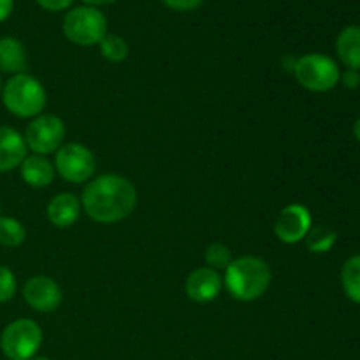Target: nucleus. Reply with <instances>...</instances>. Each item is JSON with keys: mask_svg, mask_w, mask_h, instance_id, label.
Listing matches in <instances>:
<instances>
[{"mask_svg": "<svg viewBox=\"0 0 360 360\" xmlns=\"http://www.w3.org/2000/svg\"><path fill=\"white\" fill-rule=\"evenodd\" d=\"M81 204L84 213L97 224H116L136 207V186L118 174L98 176L86 185Z\"/></svg>", "mask_w": 360, "mask_h": 360, "instance_id": "nucleus-1", "label": "nucleus"}, {"mask_svg": "<svg viewBox=\"0 0 360 360\" xmlns=\"http://www.w3.org/2000/svg\"><path fill=\"white\" fill-rule=\"evenodd\" d=\"M269 266L259 257H239L225 269V287L229 294L243 302L262 297L271 285Z\"/></svg>", "mask_w": 360, "mask_h": 360, "instance_id": "nucleus-2", "label": "nucleus"}, {"mask_svg": "<svg viewBox=\"0 0 360 360\" xmlns=\"http://www.w3.org/2000/svg\"><path fill=\"white\" fill-rule=\"evenodd\" d=\"M4 105L18 118H35L46 108V90L30 74H16L2 86Z\"/></svg>", "mask_w": 360, "mask_h": 360, "instance_id": "nucleus-3", "label": "nucleus"}, {"mask_svg": "<svg viewBox=\"0 0 360 360\" xmlns=\"http://www.w3.org/2000/svg\"><path fill=\"white\" fill-rule=\"evenodd\" d=\"M62 30L74 44L94 46L108 35V20L97 7L81 6L65 14Z\"/></svg>", "mask_w": 360, "mask_h": 360, "instance_id": "nucleus-4", "label": "nucleus"}, {"mask_svg": "<svg viewBox=\"0 0 360 360\" xmlns=\"http://www.w3.org/2000/svg\"><path fill=\"white\" fill-rule=\"evenodd\" d=\"M42 345V330L34 320L18 319L4 329L0 350L9 360H30Z\"/></svg>", "mask_w": 360, "mask_h": 360, "instance_id": "nucleus-5", "label": "nucleus"}, {"mask_svg": "<svg viewBox=\"0 0 360 360\" xmlns=\"http://www.w3.org/2000/svg\"><path fill=\"white\" fill-rule=\"evenodd\" d=\"M294 74L299 84L309 91H329L340 83V69L333 58L320 53H309L295 62Z\"/></svg>", "mask_w": 360, "mask_h": 360, "instance_id": "nucleus-6", "label": "nucleus"}, {"mask_svg": "<svg viewBox=\"0 0 360 360\" xmlns=\"http://www.w3.org/2000/svg\"><path fill=\"white\" fill-rule=\"evenodd\" d=\"M55 167L69 183H83L91 179L97 169L94 153L79 143H67L56 150Z\"/></svg>", "mask_w": 360, "mask_h": 360, "instance_id": "nucleus-7", "label": "nucleus"}, {"mask_svg": "<svg viewBox=\"0 0 360 360\" xmlns=\"http://www.w3.org/2000/svg\"><path fill=\"white\" fill-rule=\"evenodd\" d=\"M65 137V125L55 115L35 116L27 127L25 143L35 155H48L58 150Z\"/></svg>", "mask_w": 360, "mask_h": 360, "instance_id": "nucleus-8", "label": "nucleus"}, {"mask_svg": "<svg viewBox=\"0 0 360 360\" xmlns=\"http://www.w3.org/2000/svg\"><path fill=\"white\" fill-rule=\"evenodd\" d=\"M311 231V213L302 204H288L280 211L274 234L285 245H297Z\"/></svg>", "mask_w": 360, "mask_h": 360, "instance_id": "nucleus-9", "label": "nucleus"}, {"mask_svg": "<svg viewBox=\"0 0 360 360\" xmlns=\"http://www.w3.org/2000/svg\"><path fill=\"white\" fill-rule=\"evenodd\" d=\"M23 299L35 311L49 313L62 304V290L51 278L34 276L25 283Z\"/></svg>", "mask_w": 360, "mask_h": 360, "instance_id": "nucleus-10", "label": "nucleus"}, {"mask_svg": "<svg viewBox=\"0 0 360 360\" xmlns=\"http://www.w3.org/2000/svg\"><path fill=\"white\" fill-rule=\"evenodd\" d=\"M221 283L224 281H221L218 271L211 269V267H199L186 278V295L193 302L206 304V302L214 301L218 297L221 290Z\"/></svg>", "mask_w": 360, "mask_h": 360, "instance_id": "nucleus-11", "label": "nucleus"}, {"mask_svg": "<svg viewBox=\"0 0 360 360\" xmlns=\"http://www.w3.org/2000/svg\"><path fill=\"white\" fill-rule=\"evenodd\" d=\"M27 157V143L18 130L0 127V172H9L20 167Z\"/></svg>", "mask_w": 360, "mask_h": 360, "instance_id": "nucleus-12", "label": "nucleus"}, {"mask_svg": "<svg viewBox=\"0 0 360 360\" xmlns=\"http://www.w3.org/2000/svg\"><path fill=\"white\" fill-rule=\"evenodd\" d=\"M81 200L74 193H58L48 204V220L55 227L67 229L79 218Z\"/></svg>", "mask_w": 360, "mask_h": 360, "instance_id": "nucleus-13", "label": "nucleus"}, {"mask_svg": "<svg viewBox=\"0 0 360 360\" xmlns=\"http://www.w3.org/2000/svg\"><path fill=\"white\" fill-rule=\"evenodd\" d=\"M20 167L21 178L25 179L27 185L34 186V188H46V186L51 185L53 178H55V167L42 155L34 153L30 157H25Z\"/></svg>", "mask_w": 360, "mask_h": 360, "instance_id": "nucleus-14", "label": "nucleus"}, {"mask_svg": "<svg viewBox=\"0 0 360 360\" xmlns=\"http://www.w3.org/2000/svg\"><path fill=\"white\" fill-rule=\"evenodd\" d=\"M27 69L25 46L14 37L0 39V70L7 74H21Z\"/></svg>", "mask_w": 360, "mask_h": 360, "instance_id": "nucleus-15", "label": "nucleus"}, {"mask_svg": "<svg viewBox=\"0 0 360 360\" xmlns=\"http://www.w3.org/2000/svg\"><path fill=\"white\" fill-rule=\"evenodd\" d=\"M336 51L348 69L360 70V27H347L338 35Z\"/></svg>", "mask_w": 360, "mask_h": 360, "instance_id": "nucleus-16", "label": "nucleus"}, {"mask_svg": "<svg viewBox=\"0 0 360 360\" xmlns=\"http://www.w3.org/2000/svg\"><path fill=\"white\" fill-rule=\"evenodd\" d=\"M341 285L348 299L360 304V255L350 257L341 271Z\"/></svg>", "mask_w": 360, "mask_h": 360, "instance_id": "nucleus-17", "label": "nucleus"}, {"mask_svg": "<svg viewBox=\"0 0 360 360\" xmlns=\"http://www.w3.org/2000/svg\"><path fill=\"white\" fill-rule=\"evenodd\" d=\"M27 238L25 227L11 217H0V245L7 248H16Z\"/></svg>", "mask_w": 360, "mask_h": 360, "instance_id": "nucleus-18", "label": "nucleus"}, {"mask_svg": "<svg viewBox=\"0 0 360 360\" xmlns=\"http://www.w3.org/2000/svg\"><path fill=\"white\" fill-rule=\"evenodd\" d=\"M334 243H336V232L333 229L326 227V225L311 229L306 236V245L313 253L329 252Z\"/></svg>", "mask_w": 360, "mask_h": 360, "instance_id": "nucleus-19", "label": "nucleus"}, {"mask_svg": "<svg viewBox=\"0 0 360 360\" xmlns=\"http://www.w3.org/2000/svg\"><path fill=\"white\" fill-rule=\"evenodd\" d=\"M98 46H101L102 56H104L105 60H109V62L118 63L123 62V60L129 56V44H127L120 35L108 34L101 42H98Z\"/></svg>", "mask_w": 360, "mask_h": 360, "instance_id": "nucleus-20", "label": "nucleus"}, {"mask_svg": "<svg viewBox=\"0 0 360 360\" xmlns=\"http://www.w3.org/2000/svg\"><path fill=\"white\" fill-rule=\"evenodd\" d=\"M204 259H206L207 267H211L214 271L227 269L232 260H234L232 259L231 250L225 245H221V243H213V245L207 246L206 253H204Z\"/></svg>", "mask_w": 360, "mask_h": 360, "instance_id": "nucleus-21", "label": "nucleus"}, {"mask_svg": "<svg viewBox=\"0 0 360 360\" xmlns=\"http://www.w3.org/2000/svg\"><path fill=\"white\" fill-rule=\"evenodd\" d=\"M16 294V276L6 266H0V302H7Z\"/></svg>", "mask_w": 360, "mask_h": 360, "instance_id": "nucleus-22", "label": "nucleus"}, {"mask_svg": "<svg viewBox=\"0 0 360 360\" xmlns=\"http://www.w3.org/2000/svg\"><path fill=\"white\" fill-rule=\"evenodd\" d=\"M169 9L179 11V13H186V11H193L197 7L202 6L204 0H162Z\"/></svg>", "mask_w": 360, "mask_h": 360, "instance_id": "nucleus-23", "label": "nucleus"}, {"mask_svg": "<svg viewBox=\"0 0 360 360\" xmlns=\"http://www.w3.org/2000/svg\"><path fill=\"white\" fill-rule=\"evenodd\" d=\"M340 79L343 81V84L347 88H357L360 84V72L354 69H347L343 74H341Z\"/></svg>", "mask_w": 360, "mask_h": 360, "instance_id": "nucleus-24", "label": "nucleus"}, {"mask_svg": "<svg viewBox=\"0 0 360 360\" xmlns=\"http://www.w3.org/2000/svg\"><path fill=\"white\" fill-rule=\"evenodd\" d=\"M74 0H37L39 6L44 7L46 11H63Z\"/></svg>", "mask_w": 360, "mask_h": 360, "instance_id": "nucleus-25", "label": "nucleus"}, {"mask_svg": "<svg viewBox=\"0 0 360 360\" xmlns=\"http://www.w3.org/2000/svg\"><path fill=\"white\" fill-rule=\"evenodd\" d=\"M14 7V0H0V23L11 16Z\"/></svg>", "mask_w": 360, "mask_h": 360, "instance_id": "nucleus-26", "label": "nucleus"}, {"mask_svg": "<svg viewBox=\"0 0 360 360\" xmlns=\"http://www.w3.org/2000/svg\"><path fill=\"white\" fill-rule=\"evenodd\" d=\"M83 2L90 7H97V6H109V4L116 2V0H83Z\"/></svg>", "mask_w": 360, "mask_h": 360, "instance_id": "nucleus-27", "label": "nucleus"}, {"mask_svg": "<svg viewBox=\"0 0 360 360\" xmlns=\"http://www.w3.org/2000/svg\"><path fill=\"white\" fill-rule=\"evenodd\" d=\"M354 134H355V139H357L359 143H360V118L357 120V122H355V125H354Z\"/></svg>", "mask_w": 360, "mask_h": 360, "instance_id": "nucleus-28", "label": "nucleus"}, {"mask_svg": "<svg viewBox=\"0 0 360 360\" xmlns=\"http://www.w3.org/2000/svg\"><path fill=\"white\" fill-rule=\"evenodd\" d=\"M30 360H51V359H48V357H35V359H30Z\"/></svg>", "mask_w": 360, "mask_h": 360, "instance_id": "nucleus-29", "label": "nucleus"}, {"mask_svg": "<svg viewBox=\"0 0 360 360\" xmlns=\"http://www.w3.org/2000/svg\"><path fill=\"white\" fill-rule=\"evenodd\" d=\"M0 95H2V79H0Z\"/></svg>", "mask_w": 360, "mask_h": 360, "instance_id": "nucleus-30", "label": "nucleus"}]
</instances>
